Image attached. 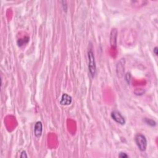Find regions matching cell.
I'll return each mask as SVG.
<instances>
[{
	"instance_id": "cell-1",
	"label": "cell",
	"mask_w": 158,
	"mask_h": 158,
	"mask_svg": "<svg viewBox=\"0 0 158 158\" xmlns=\"http://www.w3.org/2000/svg\"><path fill=\"white\" fill-rule=\"evenodd\" d=\"M88 57L89 72H90L92 77H93L96 73V61H95L94 53L92 48H89V50H88Z\"/></svg>"
},
{
	"instance_id": "cell-2",
	"label": "cell",
	"mask_w": 158,
	"mask_h": 158,
	"mask_svg": "<svg viewBox=\"0 0 158 158\" xmlns=\"http://www.w3.org/2000/svg\"><path fill=\"white\" fill-rule=\"evenodd\" d=\"M135 143L141 151H145L147 148V140L142 134H137L135 138Z\"/></svg>"
},
{
	"instance_id": "cell-3",
	"label": "cell",
	"mask_w": 158,
	"mask_h": 158,
	"mask_svg": "<svg viewBox=\"0 0 158 158\" xmlns=\"http://www.w3.org/2000/svg\"><path fill=\"white\" fill-rule=\"evenodd\" d=\"M111 117L114 121L121 125H124L126 124V120L122 114L117 111H114L111 112Z\"/></svg>"
},
{
	"instance_id": "cell-4",
	"label": "cell",
	"mask_w": 158,
	"mask_h": 158,
	"mask_svg": "<svg viewBox=\"0 0 158 158\" xmlns=\"http://www.w3.org/2000/svg\"><path fill=\"white\" fill-rule=\"evenodd\" d=\"M125 68V59H121L117 65V74L118 77H122L124 75Z\"/></svg>"
},
{
	"instance_id": "cell-5",
	"label": "cell",
	"mask_w": 158,
	"mask_h": 158,
	"mask_svg": "<svg viewBox=\"0 0 158 158\" xmlns=\"http://www.w3.org/2000/svg\"><path fill=\"white\" fill-rule=\"evenodd\" d=\"M43 125L42 122L38 121L36 122L34 127V134L36 138H40L42 135Z\"/></svg>"
},
{
	"instance_id": "cell-6",
	"label": "cell",
	"mask_w": 158,
	"mask_h": 158,
	"mask_svg": "<svg viewBox=\"0 0 158 158\" xmlns=\"http://www.w3.org/2000/svg\"><path fill=\"white\" fill-rule=\"evenodd\" d=\"M117 30L116 28H113L111 32L110 36V43L112 48H115L117 45Z\"/></svg>"
},
{
	"instance_id": "cell-7",
	"label": "cell",
	"mask_w": 158,
	"mask_h": 158,
	"mask_svg": "<svg viewBox=\"0 0 158 158\" xmlns=\"http://www.w3.org/2000/svg\"><path fill=\"white\" fill-rule=\"evenodd\" d=\"M72 98L70 96H69L67 93L62 94L60 100V104L61 105L69 106L72 103Z\"/></svg>"
},
{
	"instance_id": "cell-8",
	"label": "cell",
	"mask_w": 158,
	"mask_h": 158,
	"mask_svg": "<svg viewBox=\"0 0 158 158\" xmlns=\"http://www.w3.org/2000/svg\"><path fill=\"white\" fill-rule=\"evenodd\" d=\"M28 41H29V38L27 36H25L23 38H21V39L18 40L17 45L19 47H22L25 44L27 43L28 42Z\"/></svg>"
},
{
	"instance_id": "cell-9",
	"label": "cell",
	"mask_w": 158,
	"mask_h": 158,
	"mask_svg": "<svg viewBox=\"0 0 158 158\" xmlns=\"http://www.w3.org/2000/svg\"><path fill=\"white\" fill-rule=\"evenodd\" d=\"M145 123L148 125V126H150L151 127H154L156 125V123L154 121L152 120V119H150V118H146L145 119Z\"/></svg>"
},
{
	"instance_id": "cell-10",
	"label": "cell",
	"mask_w": 158,
	"mask_h": 158,
	"mask_svg": "<svg viewBox=\"0 0 158 158\" xmlns=\"http://www.w3.org/2000/svg\"><path fill=\"white\" fill-rule=\"evenodd\" d=\"M126 80L128 84H129L130 82L131 81V74L130 73H127L126 74Z\"/></svg>"
},
{
	"instance_id": "cell-11",
	"label": "cell",
	"mask_w": 158,
	"mask_h": 158,
	"mask_svg": "<svg viewBox=\"0 0 158 158\" xmlns=\"http://www.w3.org/2000/svg\"><path fill=\"white\" fill-rule=\"evenodd\" d=\"M118 156H119L120 157H122V158H125V157H129V156L125 152H120Z\"/></svg>"
},
{
	"instance_id": "cell-12",
	"label": "cell",
	"mask_w": 158,
	"mask_h": 158,
	"mask_svg": "<svg viewBox=\"0 0 158 158\" xmlns=\"http://www.w3.org/2000/svg\"><path fill=\"white\" fill-rule=\"evenodd\" d=\"M28 157V156H27V155L26 152H25V151H22V152H21V157H22V158H25V157Z\"/></svg>"
},
{
	"instance_id": "cell-13",
	"label": "cell",
	"mask_w": 158,
	"mask_h": 158,
	"mask_svg": "<svg viewBox=\"0 0 158 158\" xmlns=\"http://www.w3.org/2000/svg\"><path fill=\"white\" fill-rule=\"evenodd\" d=\"M157 51H158V50H157V47H156L154 48V50H153V51H154V54H155L156 56L158 55Z\"/></svg>"
}]
</instances>
